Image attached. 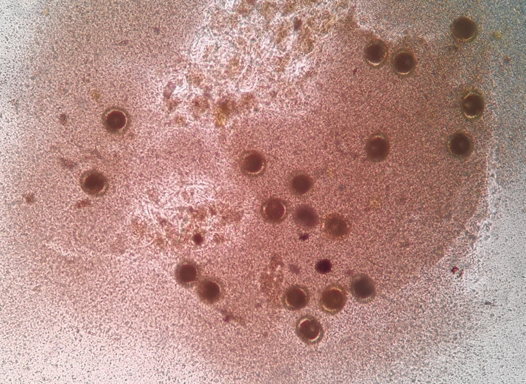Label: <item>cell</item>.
<instances>
[{"mask_svg": "<svg viewBox=\"0 0 526 384\" xmlns=\"http://www.w3.org/2000/svg\"><path fill=\"white\" fill-rule=\"evenodd\" d=\"M371 50L372 51V54L373 55V57L374 58V57L377 56H378L379 60H381V59L379 57V56H380V57H382L381 56L382 55L383 53L381 52L382 50L381 51V50H380L379 48H376L375 47Z\"/></svg>", "mask_w": 526, "mask_h": 384, "instance_id": "15", "label": "cell"}, {"mask_svg": "<svg viewBox=\"0 0 526 384\" xmlns=\"http://www.w3.org/2000/svg\"><path fill=\"white\" fill-rule=\"evenodd\" d=\"M292 218L298 226L305 229H312L319 223V216L316 211L308 204L297 206L293 212Z\"/></svg>", "mask_w": 526, "mask_h": 384, "instance_id": "11", "label": "cell"}, {"mask_svg": "<svg viewBox=\"0 0 526 384\" xmlns=\"http://www.w3.org/2000/svg\"><path fill=\"white\" fill-rule=\"evenodd\" d=\"M240 167L242 172L249 177H256L261 175L265 168V160L263 156L255 151L245 153L240 160Z\"/></svg>", "mask_w": 526, "mask_h": 384, "instance_id": "9", "label": "cell"}, {"mask_svg": "<svg viewBox=\"0 0 526 384\" xmlns=\"http://www.w3.org/2000/svg\"><path fill=\"white\" fill-rule=\"evenodd\" d=\"M332 268L331 262L327 259H321L315 265L316 271L320 274H326L329 273Z\"/></svg>", "mask_w": 526, "mask_h": 384, "instance_id": "14", "label": "cell"}, {"mask_svg": "<svg viewBox=\"0 0 526 384\" xmlns=\"http://www.w3.org/2000/svg\"><path fill=\"white\" fill-rule=\"evenodd\" d=\"M295 332L298 338L308 344L317 343L324 334L320 322L315 317L309 315L299 318L296 323Z\"/></svg>", "mask_w": 526, "mask_h": 384, "instance_id": "2", "label": "cell"}, {"mask_svg": "<svg viewBox=\"0 0 526 384\" xmlns=\"http://www.w3.org/2000/svg\"><path fill=\"white\" fill-rule=\"evenodd\" d=\"M310 299L308 289L302 285H293L285 292L283 297L284 306L290 311H296L304 308Z\"/></svg>", "mask_w": 526, "mask_h": 384, "instance_id": "7", "label": "cell"}, {"mask_svg": "<svg viewBox=\"0 0 526 384\" xmlns=\"http://www.w3.org/2000/svg\"><path fill=\"white\" fill-rule=\"evenodd\" d=\"M199 270L195 263L184 261L177 266L175 275L177 282L183 286L191 287L198 282Z\"/></svg>", "mask_w": 526, "mask_h": 384, "instance_id": "10", "label": "cell"}, {"mask_svg": "<svg viewBox=\"0 0 526 384\" xmlns=\"http://www.w3.org/2000/svg\"><path fill=\"white\" fill-rule=\"evenodd\" d=\"M224 291L221 282L212 278L201 280L197 287V293L199 298L204 302L214 303L222 297Z\"/></svg>", "mask_w": 526, "mask_h": 384, "instance_id": "8", "label": "cell"}, {"mask_svg": "<svg viewBox=\"0 0 526 384\" xmlns=\"http://www.w3.org/2000/svg\"><path fill=\"white\" fill-rule=\"evenodd\" d=\"M260 210L263 219L272 224L281 223L288 214L287 203L279 198H271L266 200L261 205Z\"/></svg>", "mask_w": 526, "mask_h": 384, "instance_id": "5", "label": "cell"}, {"mask_svg": "<svg viewBox=\"0 0 526 384\" xmlns=\"http://www.w3.org/2000/svg\"><path fill=\"white\" fill-rule=\"evenodd\" d=\"M82 187L88 193L99 194L104 189L106 180L103 176L96 170L88 171L82 177Z\"/></svg>", "mask_w": 526, "mask_h": 384, "instance_id": "13", "label": "cell"}, {"mask_svg": "<svg viewBox=\"0 0 526 384\" xmlns=\"http://www.w3.org/2000/svg\"><path fill=\"white\" fill-rule=\"evenodd\" d=\"M390 149L389 140L386 136L377 133L367 141L365 151L368 159L373 162L384 161L387 157Z\"/></svg>", "mask_w": 526, "mask_h": 384, "instance_id": "6", "label": "cell"}, {"mask_svg": "<svg viewBox=\"0 0 526 384\" xmlns=\"http://www.w3.org/2000/svg\"><path fill=\"white\" fill-rule=\"evenodd\" d=\"M313 181L307 173L297 171L293 173L288 180V187L293 195L299 196L308 193L312 188Z\"/></svg>", "mask_w": 526, "mask_h": 384, "instance_id": "12", "label": "cell"}, {"mask_svg": "<svg viewBox=\"0 0 526 384\" xmlns=\"http://www.w3.org/2000/svg\"><path fill=\"white\" fill-rule=\"evenodd\" d=\"M349 289L354 299L360 303L370 302L376 295L374 282L365 273H358L352 277Z\"/></svg>", "mask_w": 526, "mask_h": 384, "instance_id": "3", "label": "cell"}, {"mask_svg": "<svg viewBox=\"0 0 526 384\" xmlns=\"http://www.w3.org/2000/svg\"><path fill=\"white\" fill-rule=\"evenodd\" d=\"M347 300V296L345 288L339 283H332L322 291L319 305L323 312L334 315L343 310Z\"/></svg>", "mask_w": 526, "mask_h": 384, "instance_id": "1", "label": "cell"}, {"mask_svg": "<svg viewBox=\"0 0 526 384\" xmlns=\"http://www.w3.org/2000/svg\"><path fill=\"white\" fill-rule=\"evenodd\" d=\"M349 221L339 214H331L325 220L324 231L328 238L333 240H343L350 232Z\"/></svg>", "mask_w": 526, "mask_h": 384, "instance_id": "4", "label": "cell"}]
</instances>
